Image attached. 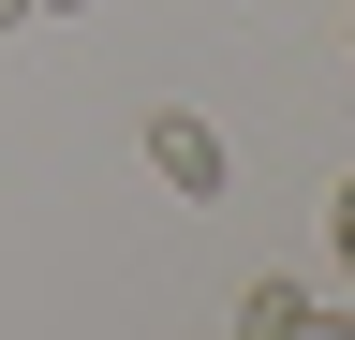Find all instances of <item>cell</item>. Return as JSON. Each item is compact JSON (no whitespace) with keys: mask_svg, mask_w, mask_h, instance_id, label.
<instances>
[{"mask_svg":"<svg viewBox=\"0 0 355 340\" xmlns=\"http://www.w3.org/2000/svg\"><path fill=\"white\" fill-rule=\"evenodd\" d=\"M296 340H355V296H340V311H311V325H296Z\"/></svg>","mask_w":355,"mask_h":340,"instance_id":"4","label":"cell"},{"mask_svg":"<svg viewBox=\"0 0 355 340\" xmlns=\"http://www.w3.org/2000/svg\"><path fill=\"white\" fill-rule=\"evenodd\" d=\"M326 251H340V281H355V178L326 193Z\"/></svg>","mask_w":355,"mask_h":340,"instance_id":"3","label":"cell"},{"mask_svg":"<svg viewBox=\"0 0 355 340\" xmlns=\"http://www.w3.org/2000/svg\"><path fill=\"white\" fill-rule=\"evenodd\" d=\"M30 15H89V0H30Z\"/></svg>","mask_w":355,"mask_h":340,"instance_id":"5","label":"cell"},{"mask_svg":"<svg viewBox=\"0 0 355 340\" xmlns=\"http://www.w3.org/2000/svg\"><path fill=\"white\" fill-rule=\"evenodd\" d=\"M15 15H30V0H0V30H15Z\"/></svg>","mask_w":355,"mask_h":340,"instance_id":"6","label":"cell"},{"mask_svg":"<svg viewBox=\"0 0 355 340\" xmlns=\"http://www.w3.org/2000/svg\"><path fill=\"white\" fill-rule=\"evenodd\" d=\"M296 325H311V281H282V267L237 281V340H296Z\"/></svg>","mask_w":355,"mask_h":340,"instance_id":"2","label":"cell"},{"mask_svg":"<svg viewBox=\"0 0 355 340\" xmlns=\"http://www.w3.org/2000/svg\"><path fill=\"white\" fill-rule=\"evenodd\" d=\"M133 148H148V178H163L178 207H237V148H222V134H207L193 104H163V118H148Z\"/></svg>","mask_w":355,"mask_h":340,"instance_id":"1","label":"cell"}]
</instances>
